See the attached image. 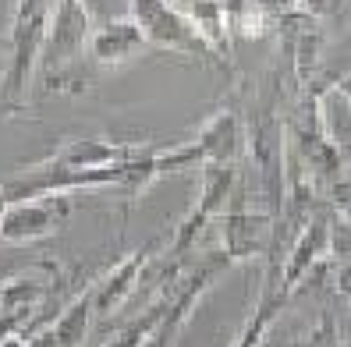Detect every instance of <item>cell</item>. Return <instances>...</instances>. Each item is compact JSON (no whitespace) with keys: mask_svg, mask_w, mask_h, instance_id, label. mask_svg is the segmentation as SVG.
<instances>
[{"mask_svg":"<svg viewBox=\"0 0 351 347\" xmlns=\"http://www.w3.org/2000/svg\"><path fill=\"white\" fill-rule=\"evenodd\" d=\"M53 0H18L8 29V68L0 75V114H14L29 99L32 71L43 60Z\"/></svg>","mask_w":351,"mask_h":347,"instance_id":"6da1fadb","label":"cell"},{"mask_svg":"<svg viewBox=\"0 0 351 347\" xmlns=\"http://www.w3.org/2000/svg\"><path fill=\"white\" fill-rule=\"evenodd\" d=\"M93 18L86 0H57L53 18H50V32H47V47H43V81L50 89H75V64L89 50L93 39Z\"/></svg>","mask_w":351,"mask_h":347,"instance_id":"7a4b0ae2","label":"cell"},{"mask_svg":"<svg viewBox=\"0 0 351 347\" xmlns=\"http://www.w3.org/2000/svg\"><path fill=\"white\" fill-rule=\"evenodd\" d=\"M199 170H202L199 198H195V206L181 216V223L171 234V248L163 252L167 259H178V262L189 259V252L195 248L202 231L227 213V206H231V198L241 185V163H202Z\"/></svg>","mask_w":351,"mask_h":347,"instance_id":"3957f363","label":"cell"},{"mask_svg":"<svg viewBox=\"0 0 351 347\" xmlns=\"http://www.w3.org/2000/svg\"><path fill=\"white\" fill-rule=\"evenodd\" d=\"M128 18L160 50L192 57L199 64H223L217 57V50L199 36V29L189 22V14L174 0H128Z\"/></svg>","mask_w":351,"mask_h":347,"instance_id":"277c9868","label":"cell"},{"mask_svg":"<svg viewBox=\"0 0 351 347\" xmlns=\"http://www.w3.org/2000/svg\"><path fill=\"white\" fill-rule=\"evenodd\" d=\"M60 283L68 280L50 259L39 262V273H14L0 280V344L8 337L29 333V322L53 298V291H60Z\"/></svg>","mask_w":351,"mask_h":347,"instance_id":"5b68a950","label":"cell"},{"mask_svg":"<svg viewBox=\"0 0 351 347\" xmlns=\"http://www.w3.org/2000/svg\"><path fill=\"white\" fill-rule=\"evenodd\" d=\"M223 270H231V259H227L223 252H213V255H206L199 266H192L184 277H178V283H174V301H171L167 316L160 319V326L153 330V337L142 344V347H174L178 337H181V330H184V322H189V316L195 312V305L202 301V294L210 291V283H213Z\"/></svg>","mask_w":351,"mask_h":347,"instance_id":"8992f818","label":"cell"},{"mask_svg":"<svg viewBox=\"0 0 351 347\" xmlns=\"http://www.w3.org/2000/svg\"><path fill=\"white\" fill-rule=\"evenodd\" d=\"M220 223V252L234 262H249V259H266L274 244V223L277 216L270 209H249L241 206V198L234 192L227 213L217 220Z\"/></svg>","mask_w":351,"mask_h":347,"instance_id":"52a82bcc","label":"cell"},{"mask_svg":"<svg viewBox=\"0 0 351 347\" xmlns=\"http://www.w3.org/2000/svg\"><path fill=\"white\" fill-rule=\"evenodd\" d=\"M184 146H189L195 167H202V163H241V156L249 153L245 110L234 99H227V103L195 131V138L184 142Z\"/></svg>","mask_w":351,"mask_h":347,"instance_id":"ba28073f","label":"cell"},{"mask_svg":"<svg viewBox=\"0 0 351 347\" xmlns=\"http://www.w3.org/2000/svg\"><path fill=\"white\" fill-rule=\"evenodd\" d=\"M334 206H319L316 216L302 227V234L295 237L291 244V252H287L284 259V273H280V294L291 298L302 283H308L319 270H323V262L330 255V241H334Z\"/></svg>","mask_w":351,"mask_h":347,"instance_id":"9c48e42d","label":"cell"},{"mask_svg":"<svg viewBox=\"0 0 351 347\" xmlns=\"http://www.w3.org/2000/svg\"><path fill=\"white\" fill-rule=\"evenodd\" d=\"M68 213H71L68 195H43V198L11 202L4 223H0V241H8V244L43 241V237H50L64 227Z\"/></svg>","mask_w":351,"mask_h":347,"instance_id":"30bf717a","label":"cell"},{"mask_svg":"<svg viewBox=\"0 0 351 347\" xmlns=\"http://www.w3.org/2000/svg\"><path fill=\"white\" fill-rule=\"evenodd\" d=\"M156 248H160V237H149L146 244H138L132 255L121 259L117 266H110L99 280L89 283L93 287V305H96V319H110L121 305L135 294L138 277H142V270L149 266V259L156 255Z\"/></svg>","mask_w":351,"mask_h":347,"instance_id":"8fae6325","label":"cell"},{"mask_svg":"<svg viewBox=\"0 0 351 347\" xmlns=\"http://www.w3.org/2000/svg\"><path fill=\"white\" fill-rule=\"evenodd\" d=\"M146 47H149L146 32L132 18H117V22H107L93 32L89 50H86V64L93 71H114L121 64H128L132 57H138Z\"/></svg>","mask_w":351,"mask_h":347,"instance_id":"7c38bea8","label":"cell"},{"mask_svg":"<svg viewBox=\"0 0 351 347\" xmlns=\"http://www.w3.org/2000/svg\"><path fill=\"white\" fill-rule=\"evenodd\" d=\"M135 146L125 142H110V138H68L50 159V167H68V170H96V167H110V163L128 159Z\"/></svg>","mask_w":351,"mask_h":347,"instance_id":"4fadbf2b","label":"cell"},{"mask_svg":"<svg viewBox=\"0 0 351 347\" xmlns=\"http://www.w3.org/2000/svg\"><path fill=\"white\" fill-rule=\"evenodd\" d=\"M323 125L334 146L341 149L344 163H351V75L337 78L323 92Z\"/></svg>","mask_w":351,"mask_h":347,"instance_id":"5bb4252c","label":"cell"},{"mask_svg":"<svg viewBox=\"0 0 351 347\" xmlns=\"http://www.w3.org/2000/svg\"><path fill=\"white\" fill-rule=\"evenodd\" d=\"M93 319H96L93 287H86L82 294H75L68 305H60L57 319H50V330H53L60 347H86L89 330H93Z\"/></svg>","mask_w":351,"mask_h":347,"instance_id":"9a60e30c","label":"cell"},{"mask_svg":"<svg viewBox=\"0 0 351 347\" xmlns=\"http://www.w3.org/2000/svg\"><path fill=\"white\" fill-rule=\"evenodd\" d=\"M287 301H291V298L280 294V291H259L256 309L249 312V319H245L241 333L234 337L231 347H263L266 333H270V326L277 322V316L284 312V305H287Z\"/></svg>","mask_w":351,"mask_h":347,"instance_id":"2e32d148","label":"cell"},{"mask_svg":"<svg viewBox=\"0 0 351 347\" xmlns=\"http://www.w3.org/2000/svg\"><path fill=\"white\" fill-rule=\"evenodd\" d=\"M348 8V0H302V11L305 14H313V18H334V14H341Z\"/></svg>","mask_w":351,"mask_h":347,"instance_id":"e0dca14e","label":"cell"},{"mask_svg":"<svg viewBox=\"0 0 351 347\" xmlns=\"http://www.w3.org/2000/svg\"><path fill=\"white\" fill-rule=\"evenodd\" d=\"M256 4L274 18V22H280V18H287V14H295V11H302V0H256Z\"/></svg>","mask_w":351,"mask_h":347,"instance_id":"ac0fdd59","label":"cell"},{"mask_svg":"<svg viewBox=\"0 0 351 347\" xmlns=\"http://www.w3.org/2000/svg\"><path fill=\"white\" fill-rule=\"evenodd\" d=\"M8 209H11V195H8V188H4V185H0V223H4Z\"/></svg>","mask_w":351,"mask_h":347,"instance_id":"d6986e66","label":"cell"},{"mask_svg":"<svg viewBox=\"0 0 351 347\" xmlns=\"http://www.w3.org/2000/svg\"><path fill=\"white\" fill-rule=\"evenodd\" d=\"M0 347H25V337H22V333H18V337H8Z\"/></svg>","mask_w":351,"mask_h":347,"instance_id":"ffe728a7","label":"cell"},{"mask_svg":"<svg viewBox=\"0 0 351 347\" xmlns=\"http://www.w3.org/2000/svg\"><path fill=\"white\" fill-rule=\"evenodd\" d=\"M174 4H178V8L184 11V8H192V4H199V0H174Z\"/></svg>","mask_w":351,"mask_h":347,"instance_id":"44dd1931","label":"cell"}]
</instances>
